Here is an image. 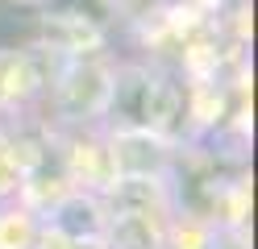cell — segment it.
Instances as JSON below:
<instances>
[{
	"mask_svg": "<svg viewBox=\"0 0 258 249\" xmlns=\"http://www.w3.org/2000/svg\"><path fill=\"white\" fill-rule=\"evenodd\" d=\"M104 112L112 116L117 133H158L163 121V100H158V83L142 66H125L108 79V100Z\"/></svg>",
	"mask_w": 258,
	"mask_h": 249,
	"instance_id": "cell-1",
	"label": "cell"
},
{
	"mask_svg": "<svg viewBox=\"0 0 258 249\" xmlns=\"http://www.w3.org/2000/svg\"><path fill=\"white\" fill-rule=\"evenodd\" d=\"M104 224H108V212H104V204L96 195L75 191L54 208V228L62 237H71V241H88L96 232H104Z\"/></svg>",
	"mask_w": 258,
	"mask_h": 249,
	"instance_id": "cell-2",
	"label": "cell"
}]
</instances>
